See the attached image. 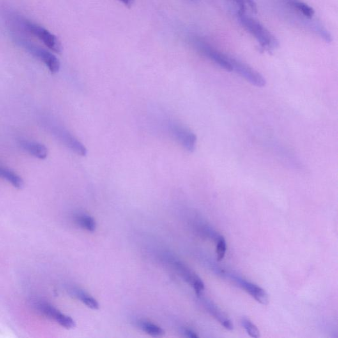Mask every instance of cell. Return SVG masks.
Masks as SVG:
<instances>
[{
	"instance_id": "6da1fadb",
	"label": "cell",
	"mask_w": 338,
	"mask_h": 338,
	"mask_svg": "<svg viewBox=\"0 0 338 338\" xmlns=\"http://www.w3.org/2000/svg\"><path fill=\"white\" fill-rule=\"evenodd\" d=\"M238 17L244 27L256 38L264 49L267 51H272L279 47V41L261 23L242 11H238Z\"/></svg>"
},
{
	"instance_id": "7a4b0ae2",
	"label": "cell",
	"mask_w": 338,
	"mask_h": 338,
	"mask_svg": "<svg viewBox=\"0 0 338 338\" xmlns=\"http://www.w3.org/2000/svg\"><path fill=\"white\" fill-rule=\"evenodd\" d=\"M229 58L233 71L238 73L239 75L247 80L250 84L257 87H263L266 86L265 78L261 73L255 70L254 69L247 65V64L239 61L238 59L231 57H229Z\"/></svg>"
},
{
	"instance_id": "3957f363",
	"label": "cell",
	"mask_w": 338,
	"mask_h": 338,
	"mask_svg": "<svg viewBox=\"0 0 338 338\" xmlns=\"http://www.w3.org/2000/svg\"><path fill=\"white\" fill-rule=\"evenodd\" d=\"M170 132L172 136L184 148L192 152L195 149L197 137L194 133L181 124L172 123L170 124Z\"/></svg>"
},
{
	"instance_id": "277c9868",
	"label": "cell",
	"mask_w": 338,
	"mask_h": 338,
	"mask_svg": "<svg viewBox=\"0 0 338 338\" xmlns=\"http://www.w3.org/2000/svg\"><path fill=\"white\" fill-rule=\"evenodd\" d=\"M25 26L29 31L33 33L34 35L37 36L52 51L57 53V54H61L62 52L61 43L56 36L50 33L47 29L30 22H26Z\"/></svg>"
},
{
	"instance_id": "5b68a950",
	"label": "cell",
	"mask_w": 338,
	"mask_h": 338,
	"mask_svg": "<svg viewBox=\"0 0 338 338\" xmlns=\"http://www.w3.org/2000/svg\"><path fill=\"white\" fill-rule=\"evenodd\" d=\"M22 45L33 56L37 57L45 64L52 73H56L61 68V62L56 56L47 50L36 47L27 42H22Z\"/></svg>"
},
{
	"instance_id": "8992f818",
	"label": "cell",
	"mask_w": 338,
	"mask_h": 338,
	"mask_svg": "<svg viewBox=\"0 0 338 338\" xmlns=\"http://www.w3.org/2000/svg\"><path fill=\"white\" fill-rule=\"evenodd\" d=\"M54 134L63 144L68 147L71 151L80 156H86L87 150L84 145L81 143L72 134L63 128L56 127L54 128Z\"/></svg>"
},
{
	"instance_id": "52a82bcc",
	"label": "cell",
	"mask_w": 338,
	"mask_h": 338,
	"mask_svg": "<svg viewBox=\"0 0 338 338\" xmlns=\"http://www.w3.org/2000/svg\"><path fill=\"white\" fill-rule=\"evenodd\" d=\"M164 259L185 281L189 283L192 286H194L195 283L201 280L183 262L176 259L175 256H172V254H165Z\"/></svg>"
},
{
	"instance_id": "ba28073f",
	"label": "cell",
	"mask_w": 338,
	"mask_h": 338,
	"mask_svg": "<svg viewBox=\"0 0 338 338\" xmlns=\"http://www.w3.org/2000/svg\"><path fill=\"white\" fill-rule=\"evenodd\" d=\"M197 47L204 56L215 62L221 68L228 71V72H233L231 62L229 61V57L227 56L226 55L222 54V53L217 51V50L213 49V48L209 47L208 45H204V44L200 43L199 45H197Z\"/></svg>"
},
{
	"instance_id": "9c48e42d",
	"label": "cell",
	"mask_w": 338,
	"mask_h": 338,
	"mask_svg": "<svg viewBox=\"0 0 338 338\" xmlns=\"http://www.w3.org/2000/svg\"><path fill=\"white\" fill-rule=\"evenodd\" d=\"M234 281L237 282L239 286L243 287L246 291L256 300L257 302L262 305H267L269 303V296L266 292L256 285L246 281L245 280L239 277H234Z\"/></svg>"
},
{
	"instance_id": "30bf717a",
	"label": "cell",
	"mask_w": 338,
	"mask_h": 338,
	"mask_svg": "<svg viewBox=\"0 0 338 338\" xmlns=\"http://www.w3.org/2000/svg\"><path fill=\"white\" fill-rule=\"evenodd\" d=\"M203 303L206 309L208 310L209 312L211 315H213L218 321L227 330H232L233 329V324L232 322L227 318L226 315L219 308L216 307L214 304L210 301H208L204 299L202 300Z\"/></svg>"
},
{
	"instance_id": "8fae6325",
	"label": "cell",
	"mask_w": 338,
	"mask_h": 338,
	"mask_svg": "<svg viewBox=\"0 0 338 338\" xmlns=\"http://www.w3.org/2000/svg\"><path fill=\"white\" fill-rule=\"evenodd\" d=\"M21 146L27 152L39 160H45L48 156V149L44 145L38 142L22 141Z\"/></svg>"
},
{
	"instance_id": "7c38bea8",
	"label": "cell",
	"mask_w": 338,
	"mask_h": 338,
	"mask_svg": "<svg viewBox=\"0 0 338 338\" xmlns=\"http://www.w3.org/2000/svg\"><path fill=\"white\" fill-rule=\"evenodd\" d=\"M71 291H72V295L81 301L87 307L93 310H97L100 308L98 301L86 291L77 288L72 289Z\"/></svg>"
},
{
	"instance_id": "4fadbf2b",
	"label": "cell",
	"mask_w": 338,
	"mask_h": 338,
	"mask_svg": "<svg viewBox=\"0 0 338 338\" xmlns=\"http://www.w3.org/2000/svg\"><path fill=\"white\" fill-rule=\"evenodd\" d=\"M0 177L5 179L9 183H11L15 188L21 189L24 187V182L23 181L22 177L16 174L15 172L11 171V170L0 167Z\"/></svg>"
},
{
	"instance_id": "5bb4252c",
	"label": "cell",
	"mask_w": 338,
	"mask_h": 338,
	"mask_svg": "<svg viewBox=\"0 0 338 338\" xmlns=\"http://www.w3.org/2000/svg\"><path fill=\"white\" fill-rule=\"evenodd\" d=\"M75 222L82 228L86 229L87 231L90 232L95 231L96 222L94 218L90 215L81 213L77 216Z\"/></svg>"
},
{
	"instance_id": "9a60e30c",
	"label": "cell",
	"mask_w": 338,
	"mask_h": 338,
	"mask_svg": "<svg viewBox=\"0 0 338 338\" xmlns=\"http://www.w3.org/2000/svg\"><path fill=\"white\" fill-rule=\"evenodd\" d=\"M140 328L145 332L152 336H162L164 335V330L156 324L148 321H141L139 323Z\"/></svg>"
},
{
	"instance_id": "2e32d148",
	"label": "cell",
	"mask_w": 338,
	"mask_h": 338,
	"mask_svg": "<svg viewBox=\"0 0 338 338\" xmlns=\"http://www.w3.org/2000/svg\"><path fill=\"white\" fill-rule=\"evenodd\" d=\"M288 4L307 18H312L314 15V10L311 7L299 0H287Z\"/></svg>"
},
{
	"instance_id": "e0dca14e",
	"label": "cell",
	"mask_w": 338,
	"mask_h": 338,
	"mask_svg": "<svg viewBox=\"0 0 338 338\" xmlns=\"http://www.w3.org/2000/svg\"><path fill=\"white\" fill-rule=\"evenodd\" d=\"M239 7V11L245 12L249 10L250 12L256 13L257 11V6L254 0H233Z\"/></svg>"
},
{
	"instance_id": "ac0fdd59",
	"label": "cell",
	"mask_w": 338,
	"mask_h": 338,
	"mask_svg": "<svg viewBox=\"0 0 338 338\" xmlns=\"http://www.w3.org/2000/svg\"><path fill=\"white\" fill-rule=\"evenodd\" d=\"M56 318L54 320L57 322V323L61 324L62 326L67 329H72L75 327V323L71 317L67 316V315L62 313L61 312H58L56 315Z\"/></svg>"
},
{
	"instance_id": "d6986e66",
	"label": "cell",
	"mask_w": 338,
	"mask_h": 338,
	"mask_svg": "<svg viewBox=\"0 0 338 338\" xmlns=\"http://www.w3.org/2000/svg\"><path fill=\"white\" fill-rule=\"evenodd\" d=\"M241 324H242L244 328L245 329L250 336L256 338L259 337L261 335H260V331L256 326L253 324L249 319L243 318L241 321Z\"/></svg>"
},
{
	"instance_id": "ffe728a7",
	"label": "cell",
	"mask_w": 338,
	"mask_h": 338,
	"mask_svg": "<svg viewBox=\"0 0 338 338\" xmlns=\"http://www.w3.org/2000/svg\"><path fill=\"white\" fill-rule=\"evenodd\" d=\"M226 250L227 245L225 238L223 237V236H217V249H216V253H217L218 261H221L224 259Z\"/></svg>"
},
{
	"instance_id": "44dd1931",
	"label": "cell",
	"mask_w": 338,
	"mask_h": 338,
	"mask_svg": "<svg viewBox=\"0 0 338 338\" xmlns=\"http://www.w3.org/2000/svg\"><path fill=\"white\" fill-rule=\"evenodd\" d=\"M184 333H185L186 337L191 338L198 337V335L196 334V333L194 332V331H192V330H189V329H185V330H184Z\"/></svg>"
},
{
	"instance_id": "7402d4cb",
	"label": "cell",
	"mask_w": 338,
	"mask_h": 338,
	"mask_svg": "<svg viewBox=\"0 0 338 338\" xmlns=\"http://www.w3.org/2000/svg\"><path fill=\"white\" fill-rule=\"evenodd\" d=\"M119 1L125 4L126 6L131 7L134 3L135 0H119Z\"/></svg>"
}]
</instances>
